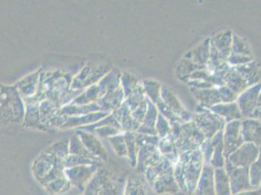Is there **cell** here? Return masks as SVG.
<instances>
[{
	"label": "cell",
	"mask_w": 261,
	"mask_h": 195,
	"mask_svg": "<svg viewBox=\"0 0 261 195\" xmlns=\"http://www.w3.org/2000/svg\"><path fill=\"white\" fill-rule=\"evenodd\" d=\"M195 192L196 195H216L215 173L210 166L203 169Z\"/></svg>",
	"instance_id": "obj_7"
},
{
	"label": "cell",
	"mask_w": 261,
	"mask_h": 195,
	"mask_svg": "<svg viewBox=\"0 0 261 195\" xmlns=\"http://www.w3.org/2000/svg\"><path fill=\"white\" fill-rule=\"evenodd\" d=\"M237 195H261V191L260 190H256V191H252V192H250V191H243V192L238 193Z\"/></svg>",
	"instance_id": "obj_15"
},
{
	"label": "cell",
	"mask_w": 261,
	"mask_h": 195,
	"mask_svg": "<svg viewBox=\"0 0 261 195\" xmlns=\"http://www.w3.org/2000/svg\"><path fill=\"white\" fill-rule=\"evenodd\" d=\"M239 122L233 121L227 126V130H226V136H225V141H226V148H228L225 152L226 154H230L231 152V145H234V149L239 147L240 142L238 141L240 138Z\"/></svg>",
	"instance_id": "obj_12"
},
{
	"label": "cell",
	"mask_w": 261,
	"mask_h": 195,
	"mask_svg": "<svg viewBox=\"0 0 261 195\" xmlns=\"http://www.w3.org/2000/svg\"><path fill=\"white\" fill-rule=\"evenodd\" d=\"M77 134H78L79 139L81 140L82 143L85 145V148L90 152V153H92L94 156L98 157L99 159L108 158L105 149L101 147L100 142L98 141V139L96 137L88 134L84 131H80Z\"/></svg>",
	"instance_id": "obj_8"
},
{
	"label": "cell",
	"mask_w": 261,
	"mask_h": 195,
	"mask_svg": "<svg viewBox=\"0 0 261 195\" xmlns=\"http://www.w3.org/2000/svg\"><path fill=\"white\" fill-rule=\"evenodd\" d=\"M150 187L157 194L184 195L174 178V170L160 175Z\"/></svg>",
	"instance_id": "obj_4"
},
{
	"label": "cell",
	"mask_w": 261,
	"mask_h": 195,
	"mask_svg": "<svg viewBox=\"0 0 261 195\" xmlns=\"http://www.w3.org/2000/svg\"><path fill=\"white\" fill-rule=\"evenodd\" d=\"M228 172L230 174L231 192L233 194L252 188L249 182L248 168H234V170H228Z\"/></svg>",
	"instance_id": "obj_6"
},
{
	"label": "cell",
	"mask_w": 261,
	"mask_h": 195,
	"mask_svg": "<svg viewBox=\"0 0 261 195\" xmlns=\"http://www.w3.org/2000/svg\"><path fill=\"white\" fill-rule=\"evenodd\" d=\"M126 183L103 169L98 172L88 184L84 195H124Z\"/></svg>",
	"instance_id": "obj_2"
},
{
	"label": "cell",
	"mask_w": 261,
	"mask_h": 195,
	"mask_svg": "<svg viewBox=\"0 0 261 195\" xmlns=\"http://www.w3.org/2000/svg\"><path fill=\"white\" fill-rule=\"evenodd\" d=\"M43 187L49 194L61 195L69 191L72 187V184H70V182L65 175L60 178H57L56 180L50 182Z\"/></svg>",
	"instance_id": "obj_10"
},
{
	"label": "cell",
	"mask_w": 261,
	"mask_h": 195,
	"mask_svg": "<svg viewBox=\"0 0 261 195\" xmlns=\"http://www.w3.org/2000/svg\"><path fill=\"white\" fill-rule=\"evenodd\" d=\"M258 154L257 148L252 143H246L238 152L230 155V165H234L236 168H246L247 165L253 162Z\"/></svg>",
	"instance_id": "obj_5"
},
{
	"label": "cell",
	"mask_w": 261,
	"mask_h": 195,
	"mask_svg": "<svg viewBox=\"0 0 261 195\" xmlns=\"http://www.w3.org/2000/svg\"><path fill=\"white\" fill-rule=\"evenodd\" d=\"M250 179L251 187L259 186L261 181V153L258 161L254 163L250 169Z\"/></svg>",
	"instance_id": "obj_14"
},
{
	"label": "cell",
	"mask_w": 261,
	"mask_h": 195,
	"mask_svg": "<svg viewBox=\"0 0 261 195\" xmlns=\"http://www.w3.org/2000/svg\"><path fill=\"white\" fill-rule=\"evenodd\" d=\"M260 191H261V187H260Z\"/></svg>",
	"instance_id": "obj_16"
},
{
	"label": "cell",
	"mask_w": 261,
	"mask_h": 195,
	"mask_svg": "<svg viewBox=\"0 0 261 195\" xmlns=\"http://www.w3.org/2000/svg\"><path fill=\"white\" fill-rule=\"evenodd\" d=\"M65 160L48 150L41 153L33 164V176L42 186L65 176Z\"/></svg>",
	"instance_id": "obj_1"
},
{
	"label": "cell",
	"mask_w": 261,
	"mask_h": 195,
	"mask_svg": "<svg viewBox=\"0 0 261 195\" xmlns=\"http://www.w3.org/2000/svg\"><path fill=\"white\" fill-rule=\"evenodd\" d=\"M146 179L130 177L125 185L124 195H149V187Z\"/></svg>",
	"instance_id": "obj_9"
},
{
	"label": "cell",
	"mask_w": 261,
	"mask_h": 195,
	"mask_svg": "<svg viewBox=\"0 0 261 195\" xmlns=\"http://www.w3.org/2000/svg\"><path fill=\"white\" fill-rule=\"evenodd\" d=\"M99 165H79L65 168V174L72 186L85 191L88 184L98 172Z\"/></svg>",
	"instance_id": "obj_3"
},
{
	"label": "cell",
	"mask_w": 261,
	"mask_h": 195,
	"mask_svg": "<svg viewBox=\"0 0 261 195\" xmlns=\"http://www.w3.org/2000/svg\"><path fill=\"white\" fill-rule=\"evenodd\" d=\"M215 186L216 195L231 194V185L227 174L223 169L218 168L215 172Z\"/></svg>",
	"instance_id": "obj_11"
},
{
	"label": "cell",
	"mask_w": 261,
	"mask_h": 195,
	"mask_svg": "<svg viewBox=\"0 0 261 195\" xmlns=\"http://www.w3.org/2000/svg\"><path fill=\"white\" fill-rule=\"evenodd\" d=\"M110 141L112 142V147L119 155L128 156V149H127L125 136H122V135L114 136L110 139Z\"/></svg>",
	"instance_id": "obj_13"
}]
</instances>
